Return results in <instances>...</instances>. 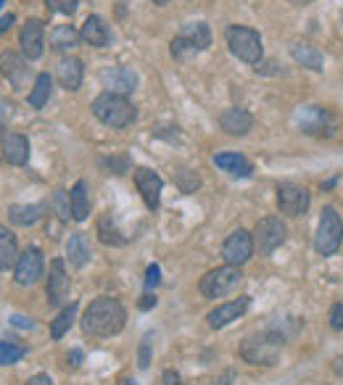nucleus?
I'll list each match as a JSON object with an SVG mask.
<instances>
[{
    "mask_svg": "<svg viewBox=\"0 0 343 385\" xmlns=\"http://www.w3.org/2000/svg\"><path fill=\"white\" fill-rule=\"evenodd\" d=\"M127 324V309L122 306V301L111 299V296H101V299L90 301L82 317V330L93 338H111L119 336Z\"/></svg>",
    "mask_w": 343,
    "mask_h": 385,
    "instance_id": "f257e3e1",
    "label": "nucleus"
},
{
    "mask_svg": "<svg viewBox=\"0 0 343 385\" xmlns=\"http://www.w3.org/2000/svg\"><path fill=\"white\" fill-rule=\"evenodd\" d=\"M93 113L98 122L111 129H125V127L135 125V119H138V109L132 106V100L119 93H109V90L93 100Z\"/></svg>",
    "mask_w": 343,
    "mask_h": 385,
    "instance_id": "f03ea898",
    "label": "nucleus"
},
{
    "mask_svg": "<svg viewBox=\"0 0 343 385\" xmlns=\"http://www.w3.org/2000/svg\"><path fill=\"white\" fill-rule=\"evenodd\" d=\"M280 351H282V336L264 330L248 336L241 343V359L248 364H259V367H272L280 361Z\"/></svg>",
    "mask_w": 343,
    "mask_h": 385,
    "instance_id": "7ed1b4c3",
    "label": "nucleus"
},
{
    "mask_svg": "<svg viewBox=\"0 0 343 385\" xmlns=\"http://www.w3.org/2000/svg\"><path fill=\"white\" fill-rule=\"evenodd\" d=\"M225 42H228L230 53L235 58H241L246 63H259L264 56V45H262V35L243 24H230L225 29Z\"/></svg>",
    "mask_w": 343,
    "mask_h": 385,
    "instance_id": "20e7f679",
    "label": "nucleus"
},
{
    "mask_svg": "<svg viewBox=\"0 0 343 385\" xmlns=\"http://www.w3.org/2000/svg\"><path fill=\"white\" fill-rule=\"evenodd\" d=\"M241 285H243L241 267L225 264V267H216L212 272H206L198 288H201V296H204V299L216 301V299H228V296H232Z\"/></svg>",
    "mask_w": 343,
    "mask_h": 385,
    "instance_id": "39448f33",
    "label": "nucleus"
},
{
    "mask_svg": "<svg viewBox=\"0 0 343 385\" xmlns=\"http://www.w3.org/2000/svg\"><path fill=\"white\" fill-rule=\"evenodd\" d=\"M343 243V219L341 214L335 212L333 206H325L322 209V217H319L317 224V235H314V249L322 256H333L338 253Z\"/></svg>",
    "mask_w": 343,
    "mask_h": 385,
    "instance_id": "423d86ee",
    "label": "nucleus"
},
{
    "mask_svg": "<svg viewBox=\"0 0 343 385\" xmlns=\"http://www.w3.org/2000/svg\"><path fill=\"white\" fill-rule=\"evenodd\" d=\"M285 237H288L285 222L280 217H264L254 227V251H259V256H269L285 243Z\"/></svg>",
    "mask_w": 343,
    "mask_h": 385,
    "instance_id": "0eeeda50",
    "label": "nucleus"
},
{
    "mask_svg": "<svg viewBox=\"0 0 343 385\" xmlns=\"http://www.w3.org/2000/svg\"><path fill=\"white\" fill-rule=\"evenodd\" d=\"M296 122L301 132L314 137H330L335 132V116L322 106H301L296 111Z\"/></svg>",
    "mask_w": 343,
    "mask_h": 385,
    "instance_id": "6e6552de",
    "label": "nucleus"
},
{
    "mask_svg": "<svg viewBox=\"0 0 343 385\" xmlns=\"http://www.w3.org/2000/svg\"><path fill=\"white\" fill-rule=\"evenodd\" d=\"M45 272V259H42V251L38 246H29L19 253V261L13 267V283L19 288H32L35 283H40V277Z\"/></svg>",
    "mask_w": 343,
    "mask_h": 385,
    "instance_id": "1a4fd4ad",
    "label": "nucleus"
},
{
    "mask_svg": "<svg viewBox=\"0 0 343 385\" xmlns=\"http://www.w3.org/2000/svg\"><path fill=\"white\" fill-rule=\"evenodd\" d=\"M254 256V235L248 230L238 227L235 233H230L228 240L222 243V259L225 264H232V267H243L246 261H251Z\"/></svg>",
    "mask_w": 343,
    "mask_h": 385,
    "instance_id": "9d476101",
    "label": "nucleus"
},
{
    "mask_svg": "<svg viewBox=\"0 0 343 385\" xmlns=\"http://www.w3.org/2000/svg\"><path fill=\"white\" fill-rule=\"evenodd\" d=\"M309 190L296 182H280L278 185V209L285 217H304L309 209Z\"/></svg>",
    "mask_w": 343,
    "mask_h": 385,
    "instance_id": "9b49d317",
    "label": "nucleus"
},
{
    "mask_svg": "<svg viewBox=\"0 0 343 385\" xmlns=\"http://www.w3.org/2000/svg\"><path fill=\"white\" fill-rule=\"evenodd\" d=\"M0 74L13 85V90H24L32 79V69L26 66V58L16 50H0Z\"/></svg>",
    "mask_w": 343,
    "mask_h": 385,
    "instance_id": "f8f14e48",
    "label": "nucleus"
},
{
    "mask_svg": "<svg viewBox=\"0 0 343 385\" xmlns=\"http://www.w3.org/2000/svg\"><path fill=\"white\" fill-rule=\"evenodd\" d=\"M19 45L26 61H38L45 50V24L40 19H26V24L19 32Z\"/></svg>",
    "mask_w": 343,
    "mask_h": 385,
    "instance_id": "ddd939ff",
    "label": "nucleus"
},
{
    "mask_svg": "<svg viewBox=\"0 0 343 385\" xmlns=\"http://www.w3.org/2000/svg\"><path fill=\"white\" fill-rule=\"evenodd\" d=\"M69 290H72V280L66 274L64 259H53L51 272H48V285H45V299L51 306H61L69 299Z\"/></svg>",
    "mask_w": 343,
    "mask_h": 385,
    "instance_id": "4468645a",
    "label": "nucleus"
},
{
    "mask_svg": "<svg viewBox=\"0 0 343 385\" xmlns=\"http://www.w3.org/2000/svg\"><path fill=\"white\" fill-rule=\"evenodd\" d=\"M135 185H138V193L140 198L145 201V206L156 212L159 203H161V190H164V180L159 174L148 169V166H140L135 169Z\"/></svg>",
    "mask_w": 343,
    "mask_h": 385,
    "instance_id": "2eb2a0df",
    "label": "nucleus"
},
{
    "mask_svg": "<svg viewBox=\"0 0 343 385\" xmlns=\"http://www.w3.org/2000/svg\"><path fill=\"white\" fill-rule=\"evenodd\" d=\"M248 306H251V296H241V299L228 301V304H219L216 309H212L206 314V322H209L212 330H222L230 322H235L238 317H243L248 311Z\"/></svg>",
    "mask_w": 343,
    "mask_h": 385,
    "instance_id": "dca6fc26",
    "label": "nucleus"
},
{
    "mask_svg": "<svg viewBox=\"0 0 343 385\" xmlns=\"http://www.w3.org/2000/svg\"><path fill=\"white\" fill-rule=\"evenodd\" d=\"M101 82L109 93H119V95H129L138 90V74L129 69V66H111V69H103Z\"/></svg>",
    "mask_w": 343,
    "mask_h": 385,
    "instance_id": "f3484780",
    "label": "nucleus"
},
{
    "mask_svg": "<svg viewBox=\"0 0 343 385\" xmlns=\"http://www.w3.org/2000/svg\"><path fill=\"white\" fill-rule=\"evenodd\" d=\"M0 153L13 166H24L29 162V140L19 132H3L0 135Z\"/></svg>",
    "mask_w": 343,
    "mask_h": 385,
    "instance_id": "a211bd4d",
    "label": "nucleus"
},
{
    "mask_svg": "<svg viewBox=\"0 0 343 385\" xmlns=\"http://www.w3.org/2000/svg\"><path fill=\"white\" fill-rule=\"evenodd\" d=\"M219 127L232 137H243L251 132V127H254V116L246 111V109H238V106H232V109H225V111L219 113Z\"/></svg>",
    "mask_w": 343,
    "mask_h": 385,
    "instance_id": "6ab92c4d",
    "label": "nucleus"
},
{
    "mask_svg": "<svg viewBox=\"0 0 343 385\" xmlns=\"http://www.w3.org/2000/svg\"><path fill=\"white\" fill-rule=\"evenodd\" d=\"M79 38L85 40L88 45L93 48H106L109 45V40H111V32H109V24L103 22L101 16H88L85 22H82V29H79Z\"/></svg>",
    "mask_w": 343,
    "mask_h": 385,
    "instance_id": "aec40b11",
    "label": "nucleus"
},
{
    "mask_svg": "<svg viewBox=\"0 0 343 385\" xmlns=\"http://www.w3.org/2000/svg\"><path fill=\"white\" fill-rule=\"evenodd\" d=\"M56 77H58L61 87H66V90H79L82 77H85V63L74 58V56H66L56 66Z\"/></svg>",
    "mask_w": 343,
    "mask_h": 385,
    "instance_id": "412c9836",
    "label": "nucleus"
},
{
    "mask_svg": "<svg viewBox=\"0 0 343 385\" xmlns=\"http://www.w3.org/2000/svg\"><path fill=\"white\" fill-rule=\"evenodd\" d=\"M291 58L296 63H301L304 69H309V72H322V69H325V58H322V53H319L314 45L301 42V40H296V42L291 45Z\"/></svg>",
    "mask_w": 343,
    "mask_h": 385,
    "instance_id": "4be33fe9",
    "label": "nucleus"
},
{
    "mask_svg": "<svg viewBox=\"0 0 343 385\" xmlns=\"http://www.w3.org/2000/svg\"><path fill=\"white\" fill-rule=\"evenodd\" d=\"M69 203H72V219L85 222L90 217V187L85 180H77L74 187L69 190Z\"/></svg>",
    "mask_w": 343,
    "mask_h": 385,
    "instance_id": "5701e85b",
    "label": "nucleus"
},
{
    "mask_svg": "<svg viewBox=\"0 0 343 385\" xmlns=\"http://www.w3.org/2000/svg\"><path fill=\"white\" fill-rule=\"evenodd\" d=\"M90 256H93V249H90V240L85 233H74V235H69V240H66V259H69V264L72 267H85L90 261Z\"/></svg>",
    "mask_w": 343,
    "mask_h": 385,
    "instance_id": "b1692460",
    "label": "nucleus"
},
{
    "mask_svg": "<svg viewBox=\"0 0 343 385\" xmlns=\"http://www.w3.org/2000/svg\"><path fill=\"white\" fill-rule=\"evenodd\" d=\"M45 214V203H16L8 209V219L16 227H32L38 224Z\"/></svg>",
    "mask_w": 343,
    "mask_h": 385,
    "instance_id": "393cba45",
    "label": "nucleus"
},
{
    "mask_svg": "<svg viewBox=\"0 0 343 385\" xmlns=\"http://www.w3.org/2000/svg\"><path fill=\"white\" fill-rule=\"evenodd\" d=\"M214 164L222 169V172L232 174V177H251V174H254L251 162H248L246 156H241V153H216Z\"/></svg>",
    "mask_w": 343,
    "mask_h": 385,
    "instance_id": "a878e982",
    "label": "nucleus"
},
{
    "mask_svg": "<svg viewBox=\"0 0 343 385\" xmlns=\"http://www.w3.org/2000/svg\"><path fill=\"white\" fill-rule=\"evenodd\" d=\"M19 243H16V235H13L11 230H6L3 224H0V272H8L16 267V261H19Z\"/></svg>",
    "mask_w": 343,
    "mask_h": 385,
    "instance_id": "bb28decb",
    "label": "nucleus"
},
{
    "mask_svg": "<svg viewBox=\"0 0 343 385\" xmlns=\"http://www.w3.org/2000/svg\"><path fill=\"white\" fill-rule=\"evenodd\" d=\"M79 40L82 38L72 24H58L48 32V42H51L53 50H72L79 45Z\"/></svg>",
    "mask_w": 343,
    "mask_h": 385,
    "instance_id": "cd10ccee",
    "label": "nucleus"
},
{
    "mask_svg": "<svg viewBox=\"0 0 343 385\" xmlns=\"http://www.w3.org/2000/svg\"><path fill=\"white\" fill-rule=\"evenodd\" d=\"M51 93H53V77L48 72H42V74L35 77V85H32L29 95H26V103L32 109H42V106H48Z\"/></svg>",
    "mask_w": 343,
    "mask_h": 385,
    "instance_id": "c85d7f7f",
    "label": "nucleus"
},
{
    "mask_svg": "<svg viewBox=\"0 0 343 385\" xmlns=\"http://www.w3.org/2000/svg\"><path fill=\"white\" fill-rule=\"evenodd\" d=\"M180 35L188 40L196 50H206L212 45V32H209V24H206V22H193V24L185 26Z\"/></svg>",
    "mask_w": 343,
    "mask_h": 385,
    "instance_id": "c756f323",
    "label": "nucleus"
},
{
    "mask_svg": "<svg viewBox=\"0 0 343 385\" xmlns=\"http://www.w3.org/2000/svg\"><path fill=\"white\" fill-rule=\"evenodd\" d=\"M77 309H79V306L72 301L69 306H64V309L58 311V317L51 322V338L53 340H61V338L72 330V324H74V320H77Z\"/></svg>",
    "mask_w": 343,
    "mask_h": 385,
    "instance_id": "7c9ffc66",
    "label": "nucleus"
},
{
    "mask_svg": "<svg viewBox=\"0 0 343 385\" xmlns=\"http://www.w3.org/2000/svg\"><path fill=\"white\" fill-rule=\"evenodd\" d=\"M98 235H101V243H106V246H125L127 243V237L119 233L111 214H103L98 219Z\"/></svg>",
    "mask_w": 343,
    "mask_h": 385,
    "instance_id": "2f4dec72",
    "label": "nucleus"
},
{
    "mask_svg": "<svg viewBox=\"0 0 343 385\" xmlns=\"http://www.w3.org/2000/svg\"><path fill=\"white\" fill-rule=\"evenodd\" d=\"M24 354H26L24 346H19V343H13V340H0V364H3V367L22 361L24 359Z\"/></svg>",
    "mask_w": 343,
    "mask_h": 385,
    "instance_id": "473e14b6",
    "label": "nucleus"
},
{
    "mask_svg": "<svg viewBox=\"0 0 343 385\" xmlns=\"http://www.w3.org/2000/svg\"><path fill=\"white\" fill-rule=\"evenodd\" d=\"M175 182H177V187L182 193H196V190L201 187V177L196 172H191V169H180V172L175 174Z\"/></svg>",
    "mask_w": 343,
    "mask_h": 385,
    "instance_id": "72a5a7b5",
    "label": "nucleus"
},
{
    "mask_svg": "<svg viewBox=\"0 0 343 385\" xmlns=\"http://www.w3.org/2000/svg\"><path fill=\"white\" fill-rule=\"evenodd\" d=\"M51 206H53V212L58 214L64 222L72 217V203H69V193H66V190H56V193H53Z\"/></svg>",
    "mask_w": 343,
    "mask_h": 385,
    "instance_id": "f704fd0d",
    "label": "nucleus"
},
{
    "mask_svg": "<svg viewBox=\"0 0 343 385\" xmlns=\"http://www.w3.org/2000/svg\"><path fill=\"white\" fill-rule=\"evenodd\" d=\"M169 50H172V56H175L177 61H188L191 56H196V53H198V50L193 48L188 40L182 38V35H177V38L172 40V48H169Z\"/></svg>",
    "mask_w": 343,
    "mask_h": 385,
    "instance_id": "c9c22d12",
    "label": "nucleus"
},
{
    "mask_svg": "<svg viewBox=\"0 0 343 385\" xmlns=\"http://www.w3.org/2000/svg\"><path fill=\"white\" fill-rule=\"evenodd\" d=\"M45 6H48V11L53 13H64V16H72L77 11V0H45Z\"/></svg>",
    "mask_w": 343,
    "mask_h": 385,
    "instance_id": "e433bc0d",
    "label": "nucleus"
},
{
    "mask_svg": "<svg viewBox=\"0 0 343 385\" xmlns=\"http://www.w3.org/2000/svg\"><path fill=\"white\" fill-rule=\"evenodd\" d=\"M101 164L106 169H111L114 174H125L129 169V159L127 156H111V159H101Z\"/></svg>",
    "mask_w": 343,
    "mask_h": 385,
    "instance_id": "4c0bfd02",
    "label": "nucleus"
},
{
    "mask_svg": "<svg viewBox=\"0 0 343 385\" xmlns=\"http://www.w3.org/2000/svg\"><path fill=\"white\" fill-rule=\"evenodd\" d=\"M151 343H153V336L148 333V336L140 340V356H138V364L140 370H148V364H151Z\"/></svg>",
    "mask_w": 343,
    "mask_h": 385,
    "instance_id": "58836bf2",
    "label": "nucleus"
},
{
    "mask_svg": "<svg viewBox=\"0 0 343 385\" xmlns=\"http://www.w3.org/2000/svg\"><path fill=\"white\" fill-rule=\"evenodd\" d=\"M330 327L333 330H343V304H333L330 306Z\"/></svg>",
    "mask_w": 343,
    "mask_h": 385,
    "instance_id": "ea45409f",
    "label": "nucleus"
},
{
    "mask_svg": "<svg viewBox=\"0 0 343 385\" xmlns=\"http://www.w3.org/2000/svg\"><path fill=\"white\" fill-rule=\"evenodd\" d=\"M159 283H161V269H159V264H151L145 272V288H156Z\"/></svg>",
    "mask_w": 343,
    "mask_h": 385,
    "instance_id": "a19ab883",
    "label": "nucleus"
},
{
    "mask_svg": "<svg viewBox=\"0 0 343 385\" xmlns=\"http://www.w3.org/2000/svg\"><path fill=\"white\" fill-rule=\"evenodd\" d=\"M256 72L259 74H282V69H278L275 61H259L256 63Z\"/></svg>",
    "mask_w": 343,
    "mask_h": 385,
    "instance_id": "79ce46f5",
    "label": "nucleus"
},
{
    "mask_svg": "<svg viewBox=\"0 0 343 385\" xmlns=\"http://www.w3.org/2000/svg\"><path fill=\"white\" fill-rule=\"evenodd\" d=\"M161 380H164V385H182L180 383V375L175 372V370H166V372L161 375Z\"/></svg>",
    "mask_w": 343,
    "mask_h": 385,
    "instance_id": "37998d69",
    "label": "nucleus"
},
{
    "mask_svg": "<svg viewBox=\"0 0 343 385\" xmlns=\"http://www.w3.org/2000/svg\"><path fill=\"white\" fill-rule=\"evenodd\" d=\"M26 385H56V383H53L48 375H35V377L26 380Z\"/></svg>",
    "mask_w": 343,
    "mask_h": 385,
    "instance_id": "c03bdc74",
    "label": "nucleus"
},
{
    "mask_svg": "<svg viewBox=\"0 0 343 385\" xmlns=\"http://www.w3.org/2000/svg\"><path fill=\"white\" fill-rule=\"evenodd\" d=\"M140 309L143 311H148V309H153V306H156V296H151V293H145V296H143V299H140V304H138Z\"/></svg>",
    "mask_w": 343,
    "mask_h": 385,
    "instance_id": "a18cd8bd",
    "label": "nucleus"
},
{
    "mask_svg": "<svg viewBox=\"0 0 343 385\" xmlns=\"http://www.w3.org/2000/svg\"><path fill=\"white\" fill-rule=\"evenodd\" d=\"M11 24H13V13H3V16H0V35H3V32H8Z\"/></svg>",
    "mask_w": 343,
    "mask_h": 385,
    "instance_id": "49530a36",
    "label": "nucleus"
},
{
    "mask_svg": "<svg viewBox=\"0 0 343 385\" xmlns=\"http://www.w3.org/2000/svg\"><path fill=\"white\" fill-rule=\"evenodd\" d=\"M11 324H16V327H32V322H29V317H22V314H13V317H11Z\"/></svg>",
    "mask_w": 343,
    "mask_h": 385,
    "instance_id": "de8ad7c7",
    "label": "nucleus"
},
{
    "mask_svg": "<svg viewBox=\"0 0 343 385\" xmlns=\"http://www.w3.org/2000/svg\"><path fill=\"white\" fill-rule=\"evenodd\" d=\"M69 359H72V367H79V364H82V351H79V348H74V351L69 354Z\"/></svg>",
    "mask_w": 343,
    "mask_h": 385,
    "instance_id": "09e8293b",
    "label": "nucleus"
},
{
    "mask_svg": "<svg viewBox=\"0 0 343 385\" xmlns=\"http://www.w3.org/2000/svg\"><path fill=\"white\" fill-rule=\"evenodd\" d=\"M288 3H293V6H309L312 0H288Z\"/></svg>",
    "mask_w": 343,
    "mask_h": 385,
    "instance_id": "8fccbe9b",
    "label": "nucleus"
},
{
    "mask_svg": "<svg viewBox=\"0 0 343 385\" xmlns=\"http://www.w3.org/2000/svg\"><path fill=\"white\" fill-rule=\"evenodd\" d=\"M153 3H156V6H166V3H169V0H153Z\"/></svg>",
    "mask_w": 343,
    "mask_h": 385,
    "instance_id": "3c124183",
    "label": "nucleus"
},
{
    "mask_svg": "<svg viewBox=\"0 0 343 385\" xmlns=\"http://www.w3.org/2000/svg\"><path fill=\"white\" fill-rule=\"evenodd\" d=\"M122 385H135L132 380H122Z\"/></svg>",
    "mask_w": 343,
    "mask_h": 385,
    "instance_id": "603ef678",
    "label": "nucleus"
},
{
    "mask_svg": "<svg viewBox=\"0 0 343 385\" xmlns=\"http://www.w3.org/2000/svg\"><path fill=\"white\" fill-rule=\"evenodd\" d=\"M0 135H3V132H0Z\"/></svg>",
    "mask_w": 343,
    "mask_h": 385,
    "instance_id": "864d4df0",
    "label": "nucleus"
}]
</instances>
